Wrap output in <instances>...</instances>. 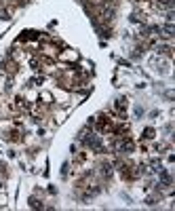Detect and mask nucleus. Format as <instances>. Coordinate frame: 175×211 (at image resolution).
I'll return each mask as SVG.
<instances>
[{"instance_id":"f257e3e1","label":"nucleus","mask_w":175,"mask_h":211,"mask_svg":"<svg viewBox=\"0 0 175 211\" xmlns=\"http://www.w3.org/2000/svg\"><path fill=\"white\" fill-rule=\"evenodd\" d=\"M133 139L131 137H127V135H120V139L116 141V152L118 154H131L133 152Z\"/></svg>"},{"instance_id":"f03ea898","label":"nucleus","mask_w":175,"mask_h":211,"mask_svg":"<svg viewBox=\"0 0 175 211\" xmlns=\"http://www.w3.org/2000/svg\"><path fill=\"white\" fill-rule=\"evenodd\" d=\"M99 169H101V175H106V177H110V175H112V165H110V163H103Z\"/></svg>"},{"instance_id":"7ed1b4c3","label":"nucleus","mask_w":175,"mask_h":211,"mask_svg":"<svg viewBox=\"0 0 175 211\" xmlns=\"http://www.w3.org/2000/svg\"><path fill=\"white\" fill-rule=\"evenodd\" d=\"M116 110H118V112L127 110V99H125V97H118V99H116Z\"/></svg>"},{"instance_id":"20e7f679","label":"nucleus","mask_w":175,"mask_h":211,"mask_svg":"<svg viewBox=\"0 0 175 211\" xmlns=\"http://www.w3.org/2000/svg\"><path fill=\"white\" fill-rule=\"evenodd\" d=\"M143 137H146V139H152V137H154V129H146V131H143Z\"/></svg>"}]
</instances>
